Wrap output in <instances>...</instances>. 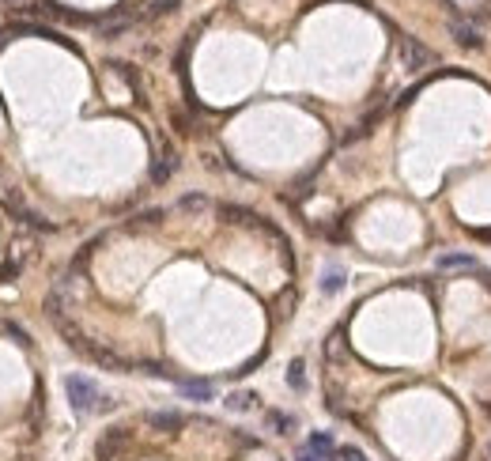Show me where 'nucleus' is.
Wrapping results in <instances>:
<instances>
[{
  "label": "nucleus",
  "instance_id": "nucleus-1",
  "mask_svg": "<svg viewBox=\"0 0 491 461\" xmlns=\"http://www.w3.org/2000/svg\"><path fill=\"white\" fill-rule=\"evenodd\" d=\"M64 393H69L76 412H95L98 401H102V393H98V386L87 375H69L64 378Z\"/></svg>",
  "mask_w": 491,
  "mask_h": 461
},
{
  "label": "nucleus",
  "instance_id": "nucleus-2",
  "mask_svg": "<svg viewBox=\"0 0 491 461\" xmlns=\"http://www.w3.org/2000/svg\"><path fill=\"white\" fill-rule=\"evenodd\" d=\"M182 0H140V12H136V19H159V16H167V12H174Z\"/></svg>",
  "mask_w": 491,
  "mask_h": 461
},
{
  "label": "nucleus",
  "instance_id": "nucleus-3",
  "mask_svg": "<svg viewBox=\"0 0 491 461\" xmlns=\"http://www.w3.org/2000/svg\"><path fill=\"white\" fill-rule=\"evenodd\" d=\"M401 57H405L412 69H423V64H431V53L420 46V42H412V38H405L401 42Z\"/></svg>",
  "mask_w": 491,
  "mask_h": 461
},
{
  "label": "nucleus",
  "instance_id": "nucleus-4",
  "mask_svg": "<svg viewBox=\"0 0 491 461\" xmlns=\"http://www.w3.org/2000/svg\"><path fill=\"white\" fill-rule=\"evenodd\" d=\"M307 450H314L318 457H325V461H329V457L336 454V446H333V435H329V431H314V435H310V443H307Z\"/></svg>",
  "mask_w": 491,
  "mask_h": 461
},
{
  "label": "nucleus",
  "instance_id": "nucleus-5",
  "mask_svg": "<svg viewBox=\"0 0 491 461\" xmlns=\"http://www.w3.org/2000/svg\"><path fill=\"white\" fill-rule=\"evenodd\" d=\"M454 38L461 42V46H480V27H473V23H461V19H454Z\"/></svg>",
  "mask_w": 491,
  "mask_h": 461
},
{
  "label": "nucleus",
  "instance_id": "nucleus-6",
  "mask_svg": "<svg viewBox=\"0 0 491 461\" xmlns=\"http://www.w3.org/2000/svg\"><path fill=\"white\" fill-rule=\"evenodd\" d=\"M182 393H185V397H193V401H212V386H208V382H182Z\"/></svg>",
  "mask_w": 491,
  "mask_h": 461
},
{
  "label": "nucleus",
  "instance_id": "nucleus-7",
  "mask_svg": "<svg viewBox=\"0 0 491 461\" xmlns=\"http://www.w3.org/2000/svg\"><path fill=\"white\" fill-rule=\"evenodd\" d=\"M174 167H178V159H174V151H167V156H162V159L155 163V170H151V178H155V182H167L170 174H174Z\"/></svg>",
  "mask_w": 491,
  "mask_h": 461
},
{
  "label": "nucleus",
  "instance_id": "nucleus-8",
  "mask_svg": "<svg viewBox=\"0 0 491 461\" xmlns=\"http://www.w3.org/2000/svg\"><path fill=\"white\" fill-rule=\"evenodd\" d=\"M476 261L468 257V254H446V257H439V269H473Z\"/></svg>",
  "mask_w": 491,
  "mask_h": 461
},
{
  "label": "nucleus",
  "instance_id": "nucleus-9",
  "mask_svg": "<svg viewBox=\"0 0 491 461\" xmlns=\"http://www.w3.org/2000/svg\"><path fill=\"white\" fill-rule=\"evenodd\" d=\"M151 424L162 427V431H170V427H182V416L178 412H151Z\"/></svg>",
  "mask_w": 491,
  "mask_h": 461
},
{
  "label": "nucleus",
  "instance_id": "nucleus-10",
  "mask_svg": "<svg viewBox=\"0 0 491 461\" xmlns=\"http://www.w3.org/2000/svg\"><path fill=\"white\" fill-rule=\"evenodd\" d=\"M288 382H291V390H307V378H302V359H295V363H291Z\"/></svg>",
  "mask_w": 491,
  "mask_h": 461
},
{
  "label": "nucleus",
  "instance_id": "nucleus-11",
  "mask_svg": "<svg viewBox=\"0 0 491 461\" xmlns=\"http://www.w3.org/2000/svg\"><path fill=\"white\" fill-rule=\"evenodd\" d=\"M341 284H344V272H341V269H329V272H325V284H321V288L333 295V291H341Z\"/></svg>",
  "mask_w": 491,
  "mask_h": 461
},
{
  "label": "nucleus",
  "instance_id": "nucleus-12",
  "mask_svg": "<svg viewBox=\"0 0 491 461\" xmlns=\"http://www.w3.org/2000/svg\"><path fill=\"white\" fill-rule=\"evenodd\" d=\"M249 401H254L249 393H235V397L227 401V404H231V409H238V412H246V409H249Z\"/></svg>",
  "mask_w": 491,
  "mask_h": 461
},
{
  "label": "nucleus",
  "instance_id": "nucleus-13",
  "mask_svg": "<svg viewBox=\"0 0 491 461\" xmlns=\"http://www.w3.org/2000/svg\"><path fill=\"white\" fill-rule=\"evenodd\" d=\"M341 461H367V457H363V450H355V446H344V450H341Z\"/></svg>",
  "mask_w": 491,
  "mask_h": 461
},
{
  "label": "nucleus",
  "instance_id": "nucleus-14",
  "mask_svg": "<svg viewBox=\"0 0 491 461\" xmlns=\"http://www.w3.org/2000/svg\"><path fill=\"white\" fill-rule=\"evenodd\" d=\"M268 424H272V427H280V431H283V427H291V416H280V412H268Z\"/></svg>",
  "mask_w": 491,
  "mask_h": 461
},
{
  "label": "nucleus",
  "instance_id": "nucleus-15",
  "mask_svg": "<svg viewBox=\"0 0 491 461\" xmlns=\"http://www.w3.org/2000/svg\"><path fill=\"white\" fill-rule=\"evenodd\" d=\"M182 208H204V197H185Z\"/></svg>",
  "mask_w": 491,
  "mask_h": 461
},
{
  "label": "nucleus",
  "instance_id": "nucleus-16",
  "mask_svg": "<svg viewBox=\"0 0 491 461\" xmlns=\"http://www.w3.org/2000/svg\"><path fill=\"white\" fill-rule=\"evenodd\" d=\"M299 461H325V457H318L314 450H302V454H299Z\"/></svg>",
  "mask_w": 491,
  "mask_h": 461
}]
</instances>
